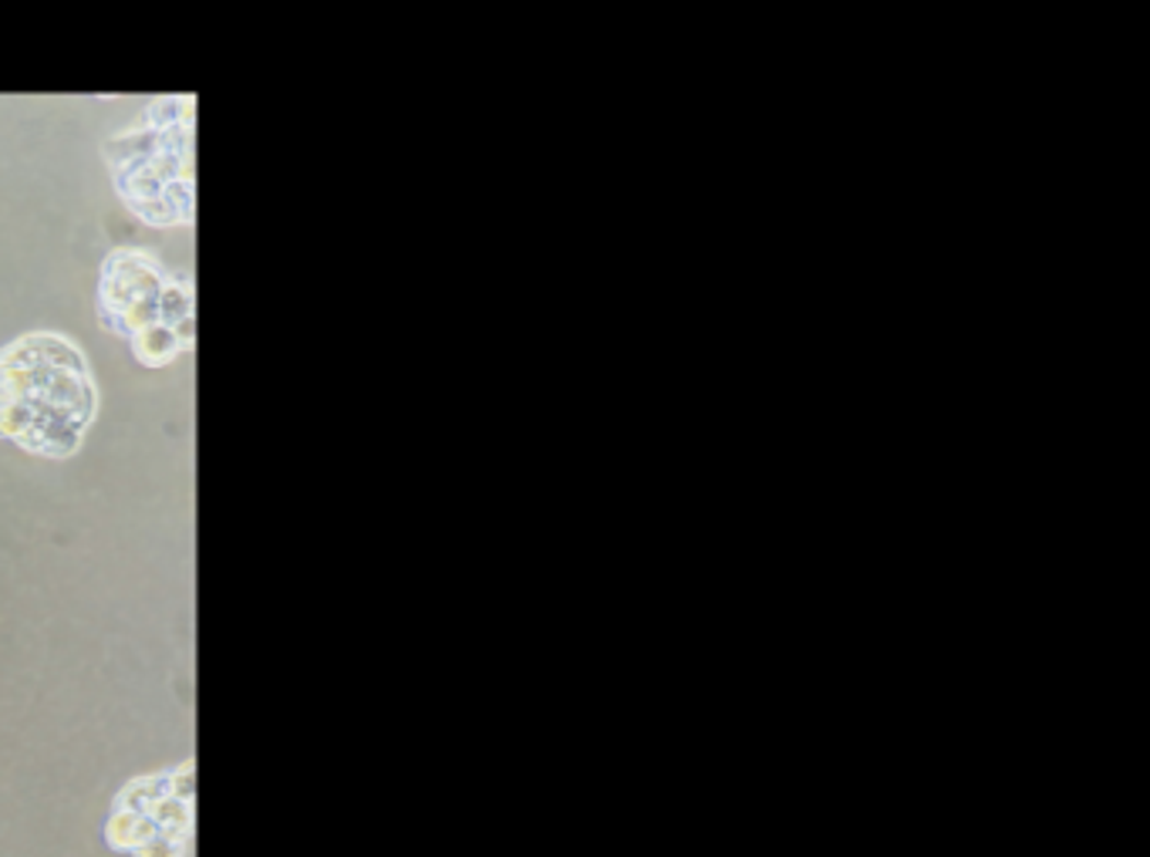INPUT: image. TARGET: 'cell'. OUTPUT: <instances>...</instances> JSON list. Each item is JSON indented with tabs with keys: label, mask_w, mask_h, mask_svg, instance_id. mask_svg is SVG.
<instances>
[{
	"label": "cell",
	"mask_w": 1150,
	"mask_h": 857,
	"mask_svg": "<svg viewBox=\"0 0 1150 857\" xmlns=\"http://www.w3.org/2000/svg\"><path fill=\"white\" fill-rule=\"evenodd\" d=\"M163 287H166V274L159 270V263H152L142 254L122 250L108 260V270H105V307L115 318L142 297H159Z\"/></svg>",
	"instance_id": "obj_1"
},
{
	"label": "cell",
	"mask_w": 1150,
	"mask_h": 857,
	"mask_svg": "<svg viewBox=\"0 0 1150 857\" xmlns=\"http://www.w3.org/2000/svg\"><path fill=\"white\" fill-rule=\"evenodd\" d=\"M132 344H136L139 362H145V365H166V362L176 359V352H183L176 331L169 325H163V321L139 331V334H132Z\"/></svg>",
	"instance_id": "obj_2"
},
{
	"label": "cell",
	"mask_w": 1150,
	"mask_h": 857,
	"mask_svg": "<svg viewBox=\"0 0 1150 857\" xmlns=\"http://www.w3.org/2000/svg\"><path fill=\"white\" fill-rule=\"evenodd\" d=\"M155 304H159V321H163V325H176V321H183V318H192V297H189V291H186V287H176V284H169V281H166L163 291H159Z\"/></svg>",
	"instance_id": "obj_3"
},
{
	"label": "cell",
	"mask_w": 1150,
	"mask_h": 857,
	"mask_svg": "<svg viewBox=\"0 0 1150 857\" xmlns=\"http://www.w3.org/2000/svg\"><path fill=\"white\" fill-rule=\"evenodd\" d=\"M152 325H159V304H155V297H142V301H136V304H129V307L122 310V315H115V328L126 331V334H139V331H145V328H152Z\"/></svg>",
	"instance_id": "obj_4"
},
{
	"label": "cell",
	"mask_w": 1150,
	"mask_h": 857,
	"mask_svg": "<svg viewBox=\"0 0 1150 857\" xmlns=\"http://www.w3.org/2000/svg\"><path fill=\"white\" fill-rule=\"evenodd\" d=\"M183 847H186V837L155 834L136 850V857H183Z\"/></svg>",
	"instance_id": "obj_5"
},
{
	"label": "cell",
	"mask_w": 1150,
	"mask_h": 857,
	"mask_svg": "<svg viewBox=\"0 0 1150 857\" xmlns=\"http://www.w3.org/2000/svg\"><path fill=\"white\" fill-rule=\"evenodd\" d=\"M136 210H139L142 220H149V223H155V226H166V223H176V220H179L176 207H173L166 197H163V200H152V203H139Z\"/></svg>",
	"instance_id": "obj_6"
},
{
	"label": "cell",
	"mask_w": 1150,
	"mask_h": 857,
	"mask_svg": "<svg viewBox=\"0 0 1150 857\" xmlns=\"http://www.w3.org/2000/svg\"><path fill=\"white\" fill-rule=\"evenodd\" d=\"M192 790H196V784H192V763H183L176 773H169V797L189 803V800H192Z\"/></svg>",
	"instance_id": "obj_7"
}]
</instances>
